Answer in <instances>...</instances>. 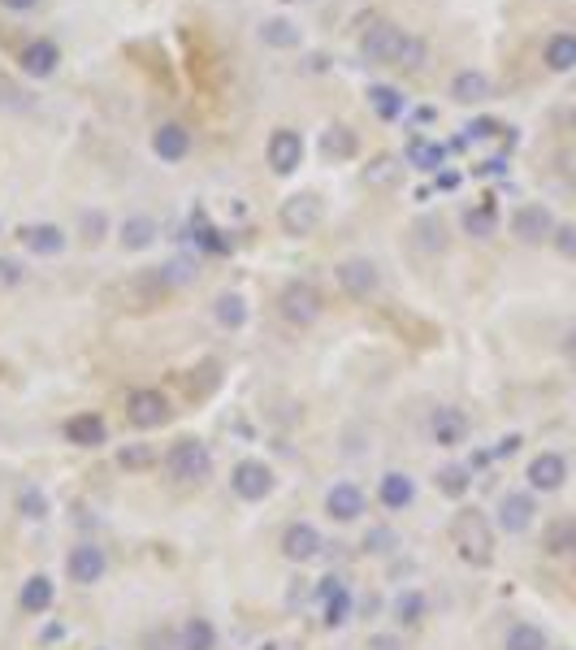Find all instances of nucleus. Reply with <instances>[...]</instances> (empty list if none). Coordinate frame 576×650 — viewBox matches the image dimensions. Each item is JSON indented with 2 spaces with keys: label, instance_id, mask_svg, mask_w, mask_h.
<instances>
[{
  "label": "nucleus",
  "instance_id": "1",
  "mask_svg": "<svg viewBox=\"0 0 576 650\" xmlns=\"http://www.w3.org/2000/svg\"><path fill=\"white\" fill-rule=\"evenodd\" d=\"M451 542L455 551H460L464 564L473 568H486L494 559V525L486 512H477V507H464V512H455L451 520Z\"/></svg>",
  "mask_w": 576,
  "mask_h": 650
},
{
  "label": "nucleus",
  "instance_id": "2",
  "mask_svg": "<svg viewBox=\"0 0 576 650\" xmlns=\"http://www.w3.org/2000/svg\"><path fill=\"white\" fill-rule=\"evenodd\" d=\"M208 468H213V455H208V447L200 438H178L174 447H169V455H165V473L174 481H182V486L204 481Z\"/></svg>",
  "mask_w": 576,
  "mask_h": 650
},
{
  "label": "nucleus",
  "instance_id": "3",
  "mask_svg": "<svg viewBox=\"0 0 576 650\" xmlns=\"http://www.w3.org/2000/svg\"><path fill=\"white\" fill-rule=\"evenodd\" d=\"M278 312L291 325H299V330H308L312 321L321 317V291L312 282H291V286H282V295H278Z\"/></svg>",
  "mask_w": 576,
  "mask_h": 650
},
{
  "label": "nucleus",
  "instance_id": "4",
  "mask_svg": "<svg viewBox=\"0 0 576 650\" xmlns=\"http://www.w3.org/2000/svg\"><path fill=\"white\" fill-rule=\"evenodd\" d=\"M321 217H325V204H321V195H317V191H299V195H291V200L282 204V213H278L282 230H286V234H295V239H304V234L317 230V226H321Z\"/></svg>",
  "mask_w": 576,
  "mask_h": 650
},
{
  "label": "nucleus",
  "instance_id": "5",
  "mask_svg": "<svg viewBox=\"0 0 576 650\" xmlns=\"http://www.w3.org/2000/svg\"><path fill=\"white\" fill-rule=\"evenodd\" d=\"M403 35L395 22H373L369 31L360 35V52H364V61H373V65H399V52H403Z\"/></svg>",
  "mask_w": 576,
  "mask_h": 650
},
{
  "label": "nucleus",
  "instance_id": "6",
  "mask_svg": "<svg viewBox=\"0 0 576 650\" xmlns=\"http://www.w3.org/2000/svg\"><path fill=\"white\" fill-rule=\"evenodd\" d=\"M512 234L520 243L538 247V243H551L555 239V217L546 204H520L512 213Z\"/></svg>",
  "mask_w": 576,
  "mask_h": 650
},
{
  "label": "nucleus",
  "instance_id": "7",
  "mask_svg": "<svg viewBox=\"0 0 576 650\" xmlns=\"http://www.w3.org/2000/svg\"><path fill=\"white\" fill-rule=\"evenodd\" d=\"M230 486H234V494H239L243 503H260V499H269L273 494V468L260 464V460H243V464H234Z\"/></svg>",
  "mask_w": 576,
  "mask_h": 650
},
{
  "label": "nucleus",
  "instance_id": "8",
  "mask_svg": "<svg viewBox=\"0 0 576 650\" xmlns=\"http://www.w3.org/2000/svg\"><path fill=\"white\" fill-rule=\"evenodd\" d=\"M265 156H269V169H273V174H282V178L295 174V169L304 165V139H299V130H291V126L273 130Z\"/></svg>",
  "mask_w": 576,
  "mask_h": 650
},
{
  "label": "nucleus",
  "instance_id": "9",
  "mask_svg": "<svg viewBox=\"0 0 576 650\" xmlns=\"http://www.w3.org/2000/svg\"><path fill=\"white\" fill-rule=\"evenodd\" d=\"M126 421L135 429H161L169 421V399L161 390H135L126 399Z\"/></svg>",
  "mask_w": 576,
  "mask_h": 650
},
{
  "label": "nucleus",
  "instance_id": "10",
  "mask_svg": "<svg viewBox=\"0 0 576 650\" xmlns=\"http://www.w3.org/2000/svg\"><path fill=\"white\" fill-rule=\"evenodd\" d=\"M334 278H338V286H343L351 299H369L377 291V282H382V273H377L373 260L351 256V260H343V265L334 269Z\"/></svg>",
  "mask_w": 576,
  "mask_h": 650
},
{
  "label": "nucleus",
  "instance_id": "11",
  "mask_svg": "<svg viewBox=\"0 0 576 650\" xmlns=\"http://www.w3.org/2000/svg\"><path fill=\"white\" fill-rule=\"evenodd\" d=\"M529 490H538V494H555V490H564V481H568V460L559 451H542V455H533L529 460Z\"/></svg>",
  "mask_w": 576,
  "mask_h": 650
},
{
  "label": "nucleus",
  "instance_id": "12",
  "mask_svg": "<svg viewBox=\"0 0 576 650\" xmlns=\"http://www.w3.org/2000/svg\"><path fill=\"white\" fill-rule=\"evenodd\" d=\"M282 555L291 564H308V559L321 555V533L308 525V520H295V525L282 529Z\"/></svg>",
  "mask_w": 576,
  "mask_h": 650
},
{
  "label": "nucleus",
  "instance_id": "13",
  "mask_svg": "<svg viewBox=\"0 0 576 650\" xmlns=\"http://www.w3.org/2000/svg\"><path fill=\"white\" fill-rule=\"evenodd\" d=\"M152 152L161 156L165 165L187 161V152H191V130L182 126V122H161V126L152 130Z\"/></svg>",
  "mask_w": 576,
  "mask_h": 650
},
{
  "label": "nucleus",
  "instance_id": "14",
  "mask_svg": "<svg viewBox=\"0 0 576 650\" xmlns=\"http://www.w3.org/2000/svg\"><path fill=\"white\" fill-rule=\"evenodd\" d=\"M65 568H70V581L78 585H96L104 577V568H109V559H104L100 546H91V542H78L70 559H65Z\"/></svg>",
  "mask_w": 576,
  "mask_h": 650
},
{
  "label": "nucleus",
  "instance_id": "15",
  "mask_svg": "<svg viewBox=\"0 0 576 650\" xmlns=\"http://www.w3.org/2000/svg\"><path fill=\"white\" fill-rule=\"evenodd\" d=\"M533 516H538V503H533V494L525 490H512V494H503V503H499V525L507 533H525L533 525Z\"/></svg>",
  "mask_w": 576,
  "mask_h": 650
},
{
  "label": "nucleus",
  "instance_id": "16",
  "mask_svg": "<svg viewBox=\"0 0 576 650\" xmlns=\"http://www.w3.org/2000/svg\"><path fill=\"white\" fill-rule=\"evenodd\" d=\"M325 512H330L334 520H360L364 516V490L356 486V481H338V486L325 494Z\"/></svg>",
  "mask_w": 576,
  "mask_h": 650
},
{
  "label": "nucleus",
  "instance_id": "17",
  "mask_svg": "<svg viewBox=\"0 0 576 650\" xmlns=\"http://www.w3.org/2000/svg\"><path fill=\"white\" fill-rule=\"evenodd\" d=\"M317 594L325 598V629H343L351 620V590L338 577H325Z\"/></svg>",
  "mask_w": 576,
  "mask_h": 650
},
{
  "label": "nucleus",
  "instance_id": "18",
  "mask_svg": "<svg viewBox=\"0 0 576 650\" xmlns=\"http://www.w3.org/2000/svg\"><path fill=\"white\" fill-rule=\"evenodd\" d=\"M57 61H61V48L52 44V39H31V44L22 48V70L31 78H52L57 74Z\"/></svg>",
  "mask_w": 576,
  "mask_h": 650
},
{
  "label": "nucleus",
  "instance_id": "19",
  "mask_svg": "<svg viewBox=\"0 0 576 650\" xmlns=\"http://www.w3.org/2000/svg\"><path fill=\"white\" fill-rule=\"evenodd\" d=\"M65 438H70L74 447H100V442L109 438V425H104L100 412H78L65 421Z\"/></svg>",
  "mask_w": 576,
  "mask_h": 650
},
{
  "label": "nucleus",
  "instance_id": "20",
  "mask_svg": "<svg viewBox=\"0 0 576 650\" xmlns=\"http://www.w3.org/2000/svg\"><path fill=\"white\" fill-rule=\"evenodd\" d=\"M429 434H434L438 447H460L468 438V416L460 408H438L434 421H429Z\"/></svg>",
  "mask_w": 576,
  "mask_h": 650
},
{
  "label": "nucleus",
  "instance_id": "21",
  "mask_svg": "<svg viewBox=\"0 0 576 650\" xmlns=\"http://www.w3.org/2000/svg\"><path fill=\"white\" fill-rule=\"evenodd\" d=\"M356 148H360V139H356V130L351 126H343V122H330L321 130V156L325 161H351L356 156Z\"/></svg>",
  "mask_w": 576,
  "mask_h": 650
},
{
  "label": "nucleus",
  "instance_id": "22",
  "mask_svg": "<svg viewBox=\"0 0 576 650\" xmlns=\"http://www.w3.org/2000/svg\"><path fill=\"white\" fill-rule=\"evenodd\" d=\"M416 499V481L408 473H386L377 481V503L390 507V512H403V507H412Z\"/></svg>",
  "mask_w": 576,
  "mask_h": 650
},
{
  "label": "nucleus",
  "instance_id": "23",
  "mask_svg": "<svg viewBox=\"0 0 576 650\" xmlns=\"http://www.w3.org/2000/svg\"><path fill=\"white\" fill-rule=\"evenodd\" d=\"M494 96V83L481 70H460L451 78V100L455 104H481Z\"/></svg>",
  "mask_w": 576,
  "mask_h": 650
},
{
  "label": "nucleus",
  "instance_id": "24",
  "mask_svg": "<svg viewBox=\"0 0 576 650\" xmlns=\"http://www.w3.org/2000/svg\"><path fill=\"white\" fill-rule=\"evenodd\" d=\"M22 247L35 256H57L65 252V230L52 226V221H39V226H26L22 230Z\"/></svg>",
  "mask_w": 576,
  "mask_h": 650
},
{
  "label": "nucleus",
  "instance_id": "25",
  "mask_svg": "<svg viewBox=\"0 0 576 650\" xmlns=\"http://www.w3.org/2000/svg\"><path fill=\"white\" fill-rule=\"evenodd\" d=\"M542 61H546V70H551V74L576 70V35L572 31L551 35V39H546V48H542Z\"/></svg>",
  "mask_w": 576,
  "mask_h": 650
},
{
  "label": "nucleus",
  "instance_id": "26",
  "mask_svg": "<svg viewBox=\"0 0 576 650\" xmlns=\"http://www.w3.org/2000/svg\"><path fill=\"white\" fill-rule=\"evenodd\" d=\"M52 598H57V585H52V577H44V572H35V577L22 585L18 603H22V611H31V616H44V611L52 607Z\"/></svg>",
  "mask_w": 576,
  "mask_h": 650
},
{
  "label": "nucleus",
  "instance_id": "27",
  "mask_svg": "<svg viewBox=\"0 0 576 650\" xmlns=\"http://www.w3.org/2000/svg\"><path fill=\"white\" fill-rule=\"evenodd\" d=\"M442 161H447V143H434V139H425V135H416V139L408 143V165H412V169L438 174Z\"/></svg>",
  "mask_w": 576,
  "mask_h": 650
},
{
  "label": "nucleus",
  "instance_id": "28",
  "mask_svg": "<svg viewBox=\"0 0 576 650\" xmlns=\"http://www.w3.org/2000/svg\"><path fill=\"white\" fill-rule=\"evenodd\" d=\"M213 317H217V325H226V330H243L247 325V299L239 291H221L213 299Z\"/></svg>",
  "mask_w": 576,
  "mask_h": 650
},
{
  "label": "nucleus",
  "instance_id": "29",
  "mask_svg": "<svg viewBox=\"0 0 576 650\" xmlns=\"http://www.w3.org/2000/svg\"><path fill=\"white\" fill-rule=\"evenodd\" d=\"M191 243L200 247V252H208V256H226V252H230V239H226V234H221L208 217H195V221H191Z\"/></svg>",
  "mask_w": 576,
  "mask_h": 650
},
{
  "label": "nucleus",
  "instance_id": "30",
  "mask_svg": "<svg viewBox=\"0 0 576 650\" xmlns=\"http://www.w3.org/2000/svg\"><path fill=\"white\" fill-rule=\"evenodd\" d=\"M156 243V221L152 217H126L122 221V247L126 252H143V247H152Z\"/></svg>",
  "mask_w": 576,
  "mask_h": 650
},
{
  "label": "nucleus",
  "instance_id": "31",
  "mask_svg": "<svg viewBox=\"0 0 576 650\" xmlns=\"http://www.w3.org/2000/svg\"><path fill=\"white\" fill-rule=\"evenodd\" d=\"M499 230V208H494V200L477 204L464 213V234H473V239H490V234Z\"/></svg>",
  "mask_w": 576,
  "mask_h": 650
},
{
  "label": "nucleus",
  "instance_id": "32",
  "mask_svg": "<svg viewBox=\"0 0 576 650\" xmlns=\"http://www.w3.org/2000/svg\"><path fill=\"white\" fill-rule=\"evenodd\" d=\"M260 44H269V48H299V26L286 22V18L260 22Z\"/></svg>",
  "mask_w": 576,
  "mask_h": 650
},
{
  "label": "nucleus",
  "instance_id": "33",
  "mask_svg": "<svg viewBox=\"0 0 576 650\" xmlns=\"http://www.w3.org/2000/svg\"><path fill=\"white\" fill-rule=\"evenodd\" d=\"M217 646V629L204 616H191L182 624V650H213Z\"/></svg>",
  "mask_w": 576,
  "mask_h": 650
},
{
  "label": "nucleus",
  "instance_id": "34",
  "mask_svg": "<svg viewBox=\"0 0 576 650\" xmlns=\"http://www.w3.org/2000/svg\"><path fill=\"white\" fill-rule=\"evenodd\" d=\"M503 646L507 650H551V642H546V633L538 629V624H512Z\"/></svg>",
  "mask_w": 576,
  "mask_h": 650
},
{
  "label": "nucleus",
  "instance_id": "35",
  "mask_svg": "<svg viewBox=\"0 0 576 650\" xmlns=\"http://www.w3.org/2000/svg\"><path fill=\"white\" fill-rule=\"evenodd\" d=\"M399 178H403L399 156H377V161L364 169V182H369V187H395Z\"/></svg>",
  "mask_w": 576,
  "mask_h": 650
},
{
  "label": "nucleus",
  "instance_id": "36",
  "mask_svg": "<svg viewBox=\"0 0 576 650\" xmlns=\"http://www.w3.org/2000/svg\"><path fill=\"white\" fill-rule=\"evenodd\" d=\"M369 104H373V113L382 117V122H395V117L403 113V91L399 87H373Z\"/></svg>",
  "mask_w": 576,
  "mask_h": 650
},
{
  "label": "nucleus",
  "instance_id": "37",
  "mask_svg": "<svg viewBox=\"0 0 576 650\" xmlns=\"http://www.w3.org/2000/svg\"><path fill=\"white\" fill-rule=\"evenodd\" d=\"M438 490L447 494V499H464V494L473 490V473H468L464 464H451V468H442V473H438Z\"/></svg>",
  "mask_w": 576,
  "mask_h": 650
},
{
  "label": "nucleus",
  "instance_id": "38",
  "mask_svg": "<svg viewBox=\"0 0 576 650\" xmlns=\"http://www.w3.org/2000/svg\"><path fill=\"white\" fill-rule=\"evenodd\" d=\"M576 546V520H555L551 533H546V551H555V555H564Z\"/></svg>",
  "mask_w": 576,
  "mask_h": 650
},
{
  "label": "nucleus",
  "instance_id": "39",
  "mask_svg": "<svg viewBox=\"0 0 576 650\" xmlns=\"http://www.w3.org/2000/svg\"><path fill=\"white\" fill-rule=\"evenodd\" d=\"M425 61H429V44H425V39H421V35H408V39H403V52H399V65H403V70H421Z\"/></svg>",
  "mask_w": 576,
  "mask_h": 650
},
{
  "label": "nucleus",
  "instance_id": "40",
  "mask_svg": "<svg viewBox=\"0 0 576 650\" xmlns=\"http://www.w3.org/2000/svg\"><path fill=\"white\" fill-rule=\"evenodd\" d=\"M395 611H399V624H421V620H425V594H421V590L399 594Z\"/></svg>",
  "mask_w": 576,
  "mask_h": 650
},
{
  "label": "nucleus",
  "instance_id": "41",
  "mask_svg": "<svg viewBox=\"0 0 576 650\" xmlns=\"http://www.w3.org/2000/svg\"><path fill=\"white\" fill-rule=\"evenodd\" d=\"M18 507H22V516H26V520H44V516H48V499H44V490H39V486L22 490Z\"/></svg>",
  "mask_w": 576,
  "mask_h": 650
},
{
  "label": "nucleus",
  "instance_id": "42",
  "mask_svg": "<svg viewBox=\"0 0 576 650\" xmlns=\"http://www.w3.org/2000/svg\"><path fill=\"white\" fill-rule=\"evenodd\" d=\"M195 278V269H191V260H169V265H161V282L174 291V286H187Z\"/></svg>",
  "mask_w": 576,
  "mask_h": 650
},
{
  "label": "nucleus",
  "instance_id": "43",
  "mask_svg": "<svg viewBox=\"0 0 576 650\" xmlns=\"http://www.w3.org/2000/svg\"><path fill=\"white\" fill-rule=\"evenodd\" d=\"M117 464H122V468H148L152 464V447H148V442L122 447V451H117Z\"/></svg>",
  "mask_w": 576,
  "mask_h": 650
},
{
  "label": "nucleus",
  "instance_id": "44",
  "mask_svg": "<svg viewBox=\"0 0 576 650\" xmlns=\"http://www.w3.org/2000/svg\"><path fill=\"white\" fill-rule=\"evenodd\" d=\"M551 243L559 247V256L576 260V226H555V239Z\"/></svg>",
  "mask_w": 576,
  "mask_h": 650
},
{
  "label": "nucleus",
  "instance_id": "45",
  "mask_svg": "<svg viewBox=\"0 0 576 650\" xmlns=\"http://www.w3.org/2000/svg\"><path fill=\"white\" fill-rule=\"evenodd\" d=\"M83 230H87V243H96V239H104L109 221H104V213H87V217H83Z\"/></svg>",
  "mask_w": 576,
  "mask_h": 650
},
{
  "label": "nucleus",
  "instance_id": "46",
  "mask_svg": "<svg viewBox=\"0 0 576 650\" xmlns=\"http://www.w3.org/2000/svg\"><path fill=\"white\" fill-rule=\"evenodd\" d=\"M499 122H490V117H481V122H468V139H494L499 135Z\"/></svg>",
  "mask_w": 576,
  "mask_h": 650
},
{
  "label": "nucleus",
  "instance_id": "47",
  "mask_svg": "<svg viewBox=\"0 0 576 650\" xmlns=\"http://www.w3.org/2000/svg\"><path fill=\"white\" fill-rule=\"evenodd\" d=\"M390 542H395V533H390V529H373L369 538H364L369 551H390Z\"/></svg>",
  "mask_w": 576,
  "mask_h": 650
},
{
  "label": "nucleus",
  "instance_id": "48",
  "mask_svg": "<svg viewBox=\"0 0 576 650\" xmlns=\"http://www.w3.org/2000/svg\"><path fill=\"white\" fill-rule=\"evenodd\" d=\"M18 278H22V269L13 260H0V282H18Z\"/></svg>",
  "mask_w": 576,
  "mask_h": 650
},
{
  "label": "nucleus",
  "instance_id": "49",
  "mask_svg": "<svg viewBox=\"0 0 576 650\" xmlns=\"http://www.w3.org/2000/svg\"><path fill=\"white\" fill-rule=\"evenodd\" d=\"M0 5H5V9H13V13H26V9H35L39 0H0Z\"/></svg>",
  "mask_w": 576,
  "mask_h": 650
},
{
  "label": "nucleus",
  "instance_id": "50",
  "mask_svg": "<svg viewBox=\"0 0 576 650\" xmlns=\"http://www.w3.org/2000/svg\"><path fill=\"white\" fill-rule=\"evenodd\" d=\"M438 187L442 191H455V187H460V174H451V169H447V174H438Z\"/></svg>",
  "mask_w": 576,
  "mask_h": 650
},
{
  "label": "nucleus",
  "instance_id": "51",
  "mask_svg": "<svg viewBox=\"0 0 576 650\" xmlns=\"http://www.w3.org/2000/svg\"><path fill=\"white\" fill-rule=\"evenodd\" d=\"M373 650H399L395 637H373Z\"/></svg>",
  "mask_w": 576,
  "mask_h": 650
}]
</instances>
